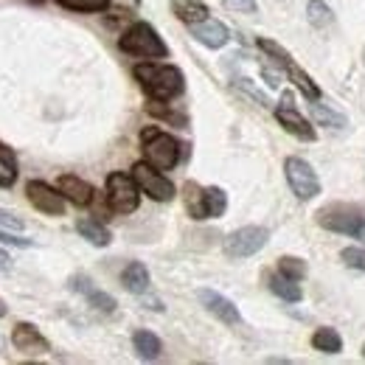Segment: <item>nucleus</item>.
Segmentation results:
<instances>
[{
  "label": "nucleus",
  "mask_w": 365,
  "mask_h": 365,
  "mask_svg": "<svg viewBox=\"0 0 365 365\" xmlns=\"http://www.w3.org/2000/svg\"><path fill=\"white\" fill-rule=\"evenodd\" d=\"M135 79L143 91L149 93V98L155 101H169L175 96H180L185 91V79L182 71L175 65H155V62H143L135 65Z\"/></svg>",
  "instance_id": "nucleus-1"
},
{
  "label": "nucleus",
  "mask_w": 365,
  "mask_h": 365,
  "mask_svg": "<svg viewBox=\"0 0 365 365\" xmlns=\"http://www.w3.org/2000/svg\"><path fill=\"white\" fill-rule=\"evenodd\" d=\"M140 143H143V158L146 163H152L160 172H169L172 166H178L180 160V143L172 135H166L158 127H146L140 133Z\"/></svg>",
  "instance_id": "nucleus-2"
},
{
  "label": "nucleus",
  "mask_w": 365,
  "mask_h": 365,
  "mask_svg": "<svg viewBox=\"0 0 365 365\" xmlns=\"http://www.w3.org/2000/svg\"><path fill=\"white\" fill-rule=\"evenodd\" d=\"M121 51L133 53V56H143V59H160L169 53L166 43L158 37V31L149 23H135L133 29L124 31V37L118 40Z\"/></svg>",
  "instance_id": "nucleus-3"
},
{
  "label": "nucleus",
  "mask_w": 365,
  "mask_h": 365,
  "mask_svg": "<svg viewBox=\"0 0 365 365\" xmlns=\"http://www.w3.org/2000/svg\"><path fill=\"white\" fill-rule=\"evenodd\" d=\"M140 202V188L133 175L110 172L107 175V205L115 214H133Z\"/></svg>",
  "instance_id": "nucleus-4"
},
{
  "label": "nucleus",
  "mask_w": 365,
  "mask_h": 365,
  "mask_svg": "<svg viewBox=\"0 0 365 365\" xmlns=\"http://www.w3.org/2000/svg\"><path fill=\"white\" fill-rule=\"evenodd\" d=\"M284 175H287V182H289L292 194H295L301 202L315 200L320 194L318 175H315V169H312L307 160H301V158H287V160H284Z\"/></svg>",
  "instance_id": "nucleus-5"
},
{
  "label": "nucleus",
  "mask_w": 365,
  "mask_h": 365,
  "mask_svg": "<svg viewBox=\"0 0 365 365\" xmlns=\"http://www.w3.org/2000/svg\"><path fill=\"white\" fill-rule=\"evenodd\" d=\"M133 178H135L138 188L143 191V194H149L155 202H169L178 191H175V182L169 180V178H163L160 175V169H155L152 163H146V160H138L135 166H133Z\"/></svg>",
  "instance_id": "nucleus-6"
},
{
  "label": "nucleus",
  "mask_w": 365,
  "mask_h": 365,
  "mask_svg": "<svg viewBox=\"0 0 365 365\" xmlns=\"http://www.w3.org/2000/svg\"><path fill=\"white\" fill-rule=\"evenodd\" d=\"M267 242H270V230L247 225V228L233 230L225 239V253L230 259H247V256H256Z\"/></svg>",
  "instance_id": "nucleus-7"
},
{
  "label": "nucleus",
  "mask_w": 365,
  "mask_h": 365,
  "mask_svg": "<svg viewBox=\"0 0 365 365\" xmlns=\"http://www.w3.org/2000/svg\"><path fill=\"white\" fill-rule=\"evenodd\" d=\"M275 118H278V124H281L287 133H292V135L301 138V140H315V138H318L315 127L298 113L295 96L289 91H284V96H281V101H278V107H275Z\"/></svg>",
  "instance_id": "nucleus-8"
},
{
  "label": "nucleus",
  "mask_w": 365,
  "mask_h": 365,
  "mask_svg": "<svg viewBox=\"0 0 365 365\" xmlns=\"http://www.w3.org/2000/svg\"><path fill=\"white\" fill-rule=\"evenodd\" d=\"M26 197L37 211H43L48 217H62L65 214V194L59 188H51L48 182L31 180L26 185Z\"/></svg>",
  "instance_id": "nucleus-9"
},
{
  "label": "nucleus",
  "mask_w": 365,
  "mask_h": 365,
  "mask_svg": "<svg viewBox=\"0 0 365 365\" xmlns=\"http://www.w3.org/2000/svg\"><path fill=\"white\" fill-rule=\"evenodd\" d=\"M11 346L17 349V351H23V354H46L48 349V340L40 334V329L37 326H31V323H17L14 326V331H11Z\"/></svg>",
  "instance_id": "nucleus-10"
},
{
  "label": "nucleus",
  "mask_w": 365,
  "mask_h": 365,
  "mask_svg": "<svg viewBox=\"0 0 365 365\" xmlns=\"http://www.w3.org/2000/svg\"><path fill=\"white\" fill-rule=\"evenodd\" d=\"M197 298H200V304H202L214 318H220L222 323H228V326L242 323V315H239L236 304L228 301L225 295H220V292H214V289H200V292H197Z\"/></svg>",
  "instance_id": "nucleus-11"
},
{
  "label": "nucleus",
  "mask_w": 365,
  "mask_h": 365,
  "mask_svg": "<svg viewBox=\"0 0 365 365\" xmlns=\"http://www.w3.org/2000/svg\"><path fill=\"white\" fill-rule=\"evenodd\" d=\"M188 29H191V37L205 48H222L230 40L228 26L220 23V20H214V17H205L202 23H194Z\"/></svg>",
  "instance_id": "nucleus-12"
},
{
  "label": "nucleus",
  "mask_w": 365,
  "mask_h": 365,
  "mask_svg": "<svg viewBox=\"0 0 365 365\" xmlns=\"http://www.w3.org/2000/svg\"><path fill=\"white\" fill-rule=\"evenodd\" d=\"M363 220L365 217H354L349 208H331V211L326 208L318 214V222L323 228L334 230V233H346V236H354Z\"/></svg>",
  "instance_id": "nucleus-13"
},
{
  "label": "nucleus",
  "mask_w": 365,
  "mask_h": 365,
  "mask_svg": "<svg viewBox=\"0 0 365 365\" xmlns=\"http://www.w3.org/2000/svg\"><path fill=\"white\" fill-rule=\"evenodd\" d=\"M56 188L65 194V200H71L73 205H91L93 202V185L76 175H62Z\"/></svg>",
  "instance_id": "nucleus-14"
},
{
  "label": "nucleus",
  "mask_w": 365,
  "mask_h": 365,
  "mask_svg": "<svg viewBox=\"0 0 365 365\" xmlns=\"http://www.w3.org/2000/svg\"><path fill=\"white\" fill-rule=\"evenodd\" d=\"M182 200H185V211H188V217H191V220H197V222L208 220L205 188H202L200 182H194V180L185 182V185H182Z\"/></svg>",
  "instance_id": "nucleus-15"
},
{
  "label": "nucleus",
  "mask_w": 365,
  "mask_h": 365,
  "mask_svg": "<svg viewBox=\"0 0 365 365\" xmlns=\"http://www.w3.org/2000/svg\"><path fill=\"white\" fill-rule=\"evenodd\" d=\"M172 14L185 26H194L208 17V6L202 0H172Z\"/></svg>",
  "instance_id": "nucleus-16"
},
{
  "label": "nucleus",
  "mask_w": 365,
  "mask_h": 365,
  "mask_svg": "<svg viewBox=\"0 0 365 365\" xmlns=\"http://www.w3.org/2000/svg\"><path fill=\"white\" fill-rule=\"evenodd\" d=\"M121 284H124V289H127V292H133V295H143V292L149 289V270H146V264H140V262L127 264V267H124V273H121Z\"/></svg>",
  "instance_id": "nucleus-17"
},
{
  "label": "nucleus",
  "mask_w": 365,
  "mask_h": 365,
  "mask_svg": "<svg viewBox=\"0 0 365 365\" xmlns=\"http://www.w3.org/2000/svg\"><path fill=\"white\" fill-rule=\"evenodd\" d=\"M281 68L289 73V79L295 82V88L304 93L309 101H320V88L315 85V82H312V76H309V73H304V71L295 65V59H292V56H289V59H287Z\"/></svg>",
  "instance_id": "nucleus-18"
},
{
  "label": "nucleus",
  "mask_w": 365,
  "mask_h": 365,
  "mask_svg": "<svg viewBox=\"0 0 365 365\" xmlns=\"http://www.w3.org/2000/svg\"><path fill=\"white\" fill-rule=\"evenodd\" d=\"M267 284H270V289H273L275 295H278V298H284L287 304H298V301L304 298V292H301L298 281L287 278L284 273H270L267 275Z\"/></svg>",
  "instance_id": "nucleus-19"
},
{
  "label": "nucleus",
  "mask_w": 365,
  "mask_h": 365,
  "mask_svg": "<svg viewBox=\"0 0 365 365\" xmlns=\"http://www.w3.org/2000/svg\"><path fill=\"white\" fill-rule=\"evenodd\" d=\"M133 346H135L138 357L140 360H158L160 357V351H163V343H160V337L158 334H152V331H146V329H140L133 334Z\"/></svg>",
  "instance_id": "nucleus-20"
},
{
  "label": "nucleus",
  "mask_w": 365,
  "mask_h": 365,
  "mask_svg": "<svg viewBox=\"0 0 365 365\" xmlns=\"http://www.w3.org/2000/svg\"><path fill=\"white\" fill-rule=\"evenodd\" d=\"M76 230L82 233V239H88L96 247H107V245L113 242V233L104 228L101 222H96V220H79V222H76Z\"/></svg>",
  "instance_id": "nucleus-21"
},
{
  "label": "nucleus",
  "mask_w": 365,
  "mask_h": 365,
  "mask_svg": "<svg viewBox=\"0 0 365 365\" xmlns=\"http://www.w3.org/2000/svg\"><path fill=\"white\" fill-rule=\"evenodd\" d=\"M312 349H315V351H323V354H340V351H343V337H340L334 329L323 326V329H318V331L312 334Z\"/></svg>",
  "instance_id": "nucleus-22"
},
{
  "label": "nucleus",
  "mask_w": 365,
  "mask_h": 365,
  "mask_svg": "<svg viewBox=\"0 0 365 365\" xmlns=\"http://www.w3.org/2000/svg\"><path fill=\"white\" fill-rule=\"evenodd\" d=\"M14 180H17V158L6 143H0V188H11Z\"/></svg>",
  "instance_id": "nucleus-23"
},
{
  "label": "nucleus",
  "mask_w": 365,
  "mask_h": 365,
  "mask_svg": "<svg viewBox=\"0 0 365 365\" xmlns=\"http://www.w3.org/2000/svg\"><path fill=\"white\" fill-rule=\"evenodd\" d=\"M205 205H208V220H217L228 208V194L220 185H211V188H205Z\"/></svg>",
  "instance_id": "nucleus-24"
},
{
  "label": "nucleus",
  "mask_w": 365,
  "mask_h": 365,
  "mask_svg": "<svg viewBox=\"0 0 365 365\" xmlns=\"http://www.w3.org/2000/svg\"><path fill=\"white\" fill-rule=\"evenodd\" d=\"M307 20L315 26V29H329L331 26V9L323 3V0H309L307 3Z\"/></svg>",
  "instance_id": "nucleus-25"
},
{
  "label": "nucleus",
  "mask_w": 365,
  "mask_h": 365,
  "mask_svg": "<svg viewBox=\"0 0 365 365\" xmlns=\"http://www.w3.org/2000/svg\"><path fill=\"white\" fill-rule=\"evenodd\" d=\"M278 273H284L292 281H304L307 278V262H301L295 256H281L278 259Z\"/></svg>",
  "instance_id": "nucleus-26"
},
{
  "label": "nucleus",
  "mask_w": 365,
  "mask_h": 365,
  "mask_svg": "<svg viewBox=\"0 0 365 365\" xmlns=\"http://www.w3.org/2000/svg\"><path fill=\"white\" fill-rule=\"evenodd\" d=\"M312 113H315V118H318V124H323V127H334V130H343V127H346V115H340V113H334L331 107L326 110L323 104H318V101H315V107H312Z\"/></svg>",
  "instance_id": "nucleus-27"
},
{
  "label": "nucleus",
  "mask_w": 365,
  "mask_h": 365,
  "mask_svg": "<svg viewBox=\"0 0 365 365\" xmlns=\"http://www.w3.org/2000/svg\"><path fill=\"white\" fill-rule=\"evenodd\" d=\"M88 301H91L93 309H98V312H104V315H110V312L115 309V298L107 295V292H101V289H96V287L88 292Z\"/></svg>",
  "instance_id": "nucleus-28"
},
{
  "label": "nucleus",
  "mask_w": 365,
  "mask_h": 365,
  "mask_svg": "<svg viewBox=\"0 0 365 365\" xmlns=\"http://www.w3.org/2000/svg\"><path fill=\"white\" fill-rule=\"evenodd\" d=\"M56 3L73 11H104L110 6V0H56Z\"/></svg>",
  "instance_id": "nucleus-29"
},
{
  "label": "nucleus",
  "mask_w": 365,
  "mask_h": 365,
  "mask_svg": "<svg viewBox=\"0 0 365 365\" xmlns=\"http://www.w3.org/2000/svg\"><path fill=\"white\" fill-rule=\"evenodd\" d=\"M340 259H343V264H346V267L365 270V250H360V247H346V250L340 253Z\"/></svg>",
  "instance_id": "nucleus-30"
},
{
  "label": "nucleus",
  "mask_w": 365,
  "mask_h": 365,
  "mask_svg": "<svg viewBox=\"0 0 365 365\" xmlns=\"http://www.w3.org/2000/svg\"><path fill=\"white\" fill-rule=\"evenodd\" d=\"M230 11H239V14H256V0H222Z\"/></svg>",
  "instance_id": "nucleus-31"
},
{
  "label": "nucleus",
  "mask_w": 365,
  "mask_h": 365,
  "mask_svg": "<svg viewBox=\"0 0 365 365\" xmlns=\"http://www.w3.org/2000/svg\"><path fill=\"white\" fill-rule=\"evenodd\" d=\"M0 242H6V245H14V247H29V245H31V239L14 236V233H9V228H0Z\"/></svg>",
  "instance_id": "nucleus-32"
},
{
  "label": "nucleus",
  "mask_w": 365,
  "mask_h": 365,
  "mask_svg": "<svg viewBox=\"0 0 365 365\" xmlns=\"http://www.w3.org/2000/svg\"><path fill=\"white\" fill-rule=\"evenodd\" d=\"M0 228L20 230L23 228V220H17L14 214H9V211H3V208H0Z\"/></svg>",
  "instance_id": "nucleus-33"
},
{
  "label": "nucleus",
  "mask_w": 365,
  "mask_h": 365,
  "mask_svg": "<svg viewBox=\"0 0 365 365\" xmlns=\"http://www.w3.org/2000/svg\"><path fill=\"white\" fill-rule=\"evenodd\" d=\"M9 267H11V259H9V253L0 250V270H9Z\"/></svg>",
  "instance_id": "nucleus-34"
},
{
  "label": "nucleus",
  "mask_w": 365,
  "mask_h": 365,
  "mask_svg": "<svg viewBox=\"0 0 365 365\" xmlns=\"http://www.w3.org/2000/svg\"><path fill=\"white\" fill-rule=\"evenodd\" d=\"M354 239H360V242L365 245V220L360 222V228H357V233H354Z\"/></svg>",
  "instance_id": "nucleus-35"
},
{
  "label": "nucleus",
  "mask_w": 365,
  "mask_h": 365,
  "mask_svg": "<svg viewBox=\"0 0 365 365\" xmlns=\"http://www.w3.org/2000/svg\"><path fill=\"white\" fill-rule=\"evenodd\" d=\"M3 315H6V304L0 301V318H3Z\"/></svg>",
  "instance_id": "nucleus-36"
},
{
  "label": "nucleus",
  "mask_w": 365,
  "mask_h": 365,
  "mask_svg": "<svg viewBox=\"0 0 365 365\" xmlns=\"http://www.w3.org/2000/svg\"><path fill=\"white\" fill-rule=\"evenodd\" d=\"M363 62H365V48H363Z\"/></svg>",
  "instance_id": "nucleus-37"
},
{
  "label": "nucleus",
  "mask_w": 365,
  "mask_h": 365,
  "mask_svg": "<svg viewBox=\"0 0 365 365\" xmlns=\"http://www.w3.org/2000/svg\"><path fill=\"white\" fill-rule=\"evenodd\" d=\"M363 357H365V346H363Z\"/></svg>",
  "instance_id": "nucleus-38"
}]
</instances>
